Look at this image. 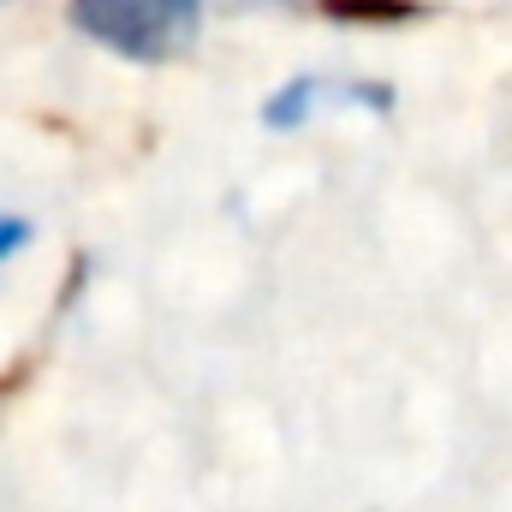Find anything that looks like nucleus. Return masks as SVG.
<instances>
[{"instance_id": "f257e3e1", "label": "nucleus", "mask_w": 512, "mask_h": 512, "mask_svg": "<svg viewBox=\"0 0 512 512\" xmlns=\"http://www.w3.org/2000/svg\"><path fill=\"white\" fill-rule=\"evenodd\" d=\"M72 24L120 60L161 66L197 42L203 0H72Z\"/></svg>"}, {"instance_id": "f03ea898", "label": "nucleus", "mask_w": 512, "mask_h": 512, "mask_svg": "<svg viewBox=\"0 0 512 512\" xmlns=\"http://www.w3.org/2000/svg\"><path fill=\"white\" fill-rule=\"evenodd\" d=\"M328 96H334V84H328L322 72H298V78H286V84L262 102V126L268 131H298Z\"/></svg>"}, {"instance_id": "7ed1b4c3", "label": "nucleus", "mask_w": 512, "mask_h": 512, "mask_svg": "<svg viewBox=\"0 0 512 512\" xmlns=\"http://www.w3.org/2000/svg\"><path fill=\"white\" fill-rule=\"evenodd\" d=\"M322 12H334L340 24H405V18H417L411 0H322Z\"/></svg>"}, {"instance_id": "20e7f679", "label": "nucleus", "mask_w": 512, "mask_h": 512, "mask_svg": "<svg viewBox=\"0 0 512 512\" xmlns=\"http://www.w3.org/2000/svg\"><path fill=\"white\" fill-rule=\"evenodd\" d=\"M24 245H30V221H24V215H0V262L18 256Z\"/></svg>"}]
</instances>
